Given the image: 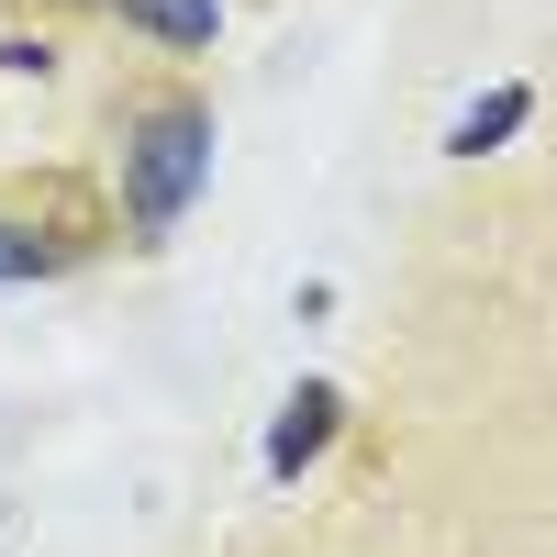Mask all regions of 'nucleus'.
Masks as SVG:
<instances>
[{
  "label": "nucleus",
  "mask_w": 557,
  "mask_h": 557,
  "mask_svg": "<svg viewBox=\"0 0 557 557\" xmlns=\"http://www.w3.org/2000/svg\"><path fill=\"white\" fill-rule=\"evenodd\" d=\"M524 112H535V89H524V78H502L491 101H469V112L446 123V157H491V146H513V134H524Z\"/></svg>",
  "instance_id": "obj_3"
},
{
  "label": "nucleus",
  "mask_w": 557,
  "mask_h": 557,
  "mask_svg": "<svg viewBox=\"0 0 557 557\" xmlns=\"http://www.w3.org/2000/svg\"><path fill=\"white\" fill-rule=\"evenodd\" d=\"M45 268H57V235H34V223L0 212V290H23V278H45Z\"/></svg>",
  "instance_id": "obj_5"
},
{
  "label": "nucleus",
  "mask_w": 557,
  "mask_h": 557,
  "mask_svg": "<svg viewBox=\"0 0 557 557\" xmlns=\"http://www.w3.org/2000/svg\"><path fill=\"white\" fill-rule=\"evenodd\" d=\"M101 12H112V23H134V34H157V45H178V57L223 34V0H101Z\"/></svg>",
  "instance_id": "obj_4"
},
{
  "label": "nucleus",
  "mask_w": 557,
  "mask_h": 557,
  "mask_svg": "<svg viewBox=\"0 0 557 557\" xmlns=\"http://www.w3.org/2000/svg\"><path fill=\"white\" fill-rule=\"evenodd\" d=\"M335 412H346V401H335V380H301L290 401H278V435H268V480H301L312 457L335 446Z\"/></svg>",
  "instance_id": "obj_2"
},
{
  "label": "nucleus",
  "mask_w": 557,
  "mask_h": 557,
  "mask_svg": "<svg viewBox=\"0 0 557 557\" xmlns=\"http://www.w3.org/2000/svg\"><path fill=\"white\" fill-rule=\"evenodd\" d=\"M201 190H212V112L201 101H146L123 123V223L134 235H178Z\"/></svg>",
  "instance_id": "obj_1"
}]
</instances>
